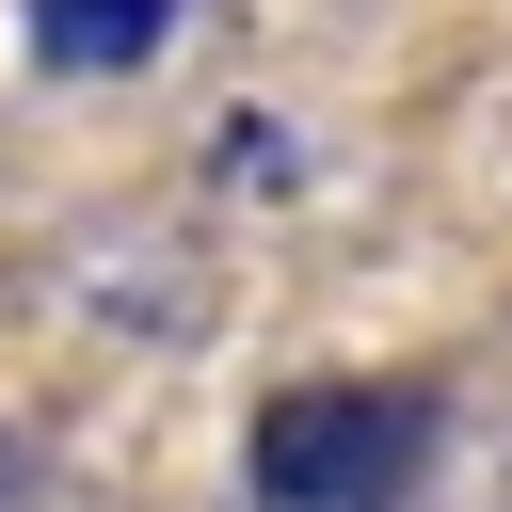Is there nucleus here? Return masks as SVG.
Returning a JSON list of instances; mask_svg holds the SVG:
<instances>
[{"label": "nucleus", "instance_id": "1", "mask_svg": "<svg viewBox=\"0 0 512 512\" xmlns=\"http://www.w3.org/2000/svg\"><path fill=\"white\" fill-rule=\"evenodd\" d=\"M432 448H448L432 384H288L240 432V496L256 512H416Z\"/></svg>", "mask_w": 512, "mask_h": 512}, {"label": "nucleus", "instance_id": "2", "mask_svg": "<svg viewBox=\"0 0 512 512\" xmlns=\"http://www.w3.org/2000/svg\"><path fill=\"white\" fill-rule=\"evenodd\" d=\"M176 16L192 0H32V64L48 80H128V64L176 48Z\"/></svg>", "mask_w": 512, "mask_h": 512}]
</instances>
